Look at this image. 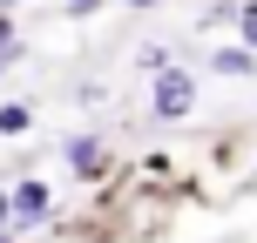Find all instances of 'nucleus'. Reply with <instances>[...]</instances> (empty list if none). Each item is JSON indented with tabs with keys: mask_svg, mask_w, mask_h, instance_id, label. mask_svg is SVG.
Returning <instances> with one entry per match:
<instances>
[{
	"mask_svg": "<svg viewBox=\"0 0 257 243\" xmlns=\"http://www.w3.org/2000/svg\"><path fill=\"white\" fill-rule=\"evenodd\" d=\"M34 128V108L27 102H0V135H27Z\"/></svg>",
	"mask_w": 257,
	"mask_h": 243,
	"instance_id": "obj_6",
	"label": "nucleus"
},
{
	"mask_svg": "<svg viewBox=\"0 0 257 243\" xmlns=\"http://www.w3.org/2000/svg\"><path fill=\"white\" fill-rule=\"evenodd\" d=\"M7 223H14V216H7V189H0V230H7Z\"/></svg>",
	"mask_w": 257,
	"mask_h": 243,
	"instance_id": "obj_10",
	"label": "nucleus"
},
{
	"mask_svg": "<svg viewBox=\"0 0 257 243\" xmlns=\"http://www.w3.org/2000/svg\"><path fill=\"white\" fill-rule=\"evenodd\" d=\"M128 7H136V14H149V7H156V0H128Z\"/></svg>",
	"mask_w": 257,
	"mask_h": 243,
	"instance_id": "obj_11",
	"label": "nucleus"
},
{
	"mask_svg": "<svg viewBox=\"0 0 257 243\" xmlns=\"http://www.w3.org/2000/svg\"><path fill=\"white\" fill-rule=\"evenodd\" d=\"M48 209H54V196H48V182L41 176H27V182H14L7 189V230H41V223H48Z\"/></svg>",
	"mask_w": 257,
	"mask_h": 243,
	"instance_id": "obj_2",
	"label": "nucleus"
},
{
	"mask_svg": "<svg viewBox=\"0 0 257 243\" xmlns=\"http://www.w3.org/2000/svg\"><path fill=\"white\" fill-rule=\"evenodd\" d=\"M0 243H21V230H0Z\"/></svg>",
	"mask_w": 257,
	"mask_h": 243,
	"instance_id": "obj_12",
	"label": "nucleus"
},
{
	"mask_svg": "<svg viewBox=\"0 0 257 243\" xmlns=\"http://www.w3.org/2000/svg\"><path fill=\"white\" fill-rule=\"evenodd\" d=\"M14 54H21V27H14V14H0V75L14 68Z\"/></svg>",
	"mask_w": 257,
	"mask_h": 243,
	"instance_id": "obj_7",
	"label": "nucleus"
},
{
	"mask_svg": "<svg viewBox=\"0 0 257 243\" xmlns=\"http://www.w3.org/2000/svg\"><path fill=\"white\" fill-rule=\"evenodd\" d=\"M102 7H108V0H68V14H75V21H95Z\"/></svg>",
	"mask_w": 257,
	"mask_h": 243,
	"instance_id": "obj_9",
	"label": "nucleus"
},
{
	"mask_svg": "<svg viewBox=\"0 0 257 243\" xmlns=\"http://www.w3.org/2000/svg\"><path fill=\"white\" fill-rule=\"evenodd\" d=\"M68 169H75L81 182H108L115 155H108V142H102V135H68Z\"/></svg>",
	"mask_w": 257,
	"mask_h": 243,
	"instance_id": "obj_3",
	"label": "nucleus"
},
{
	"mask_svg": "<svg viewBox=\"0 0 257 243\" xmlns=\"http://www.w3.org/2000/svg\"><path fill=\"white\" fill-rule=\"evenodd\" d=\"M149 115H156V122H190V115H196V75H190V68L163 61V68L149 75Z\"/></svg>",
	"mask_w": 257,
	"mask_h": 243,
	"instance_id": "obj_1",
	"label": "nucleus"
},
{
	"mask_svg": "<svg viewBox=\"0 0 257 243\" xmlns=\"http://www.w3.org/2000/svg\"><path fill=\"white\" fill-rule=\"evenodd\" d=\"M163 61H169V48H163V41H149V48L136 54V68H142V75H156V68H163Z\"/></svg>",
	"mask_w": 257,
	"mask_h": 243,
	"instance_id": "obj_8",
	"label": "nucleus"
},
{
	"mask_svg": "<svg viewBox=\"0 0 257 243\" xmlns=\"http://www.w3.org/2000/svg\"><path fill=\"white\" fill-rule=\"evenodd\" d=\"M230 27H237V41L257 54V0H237V7H230Z\"/></svg>",
	"mask_w": 257,
	"mask_h": 243,
	"instance_id": "obj_5",
	"label": "nucleus"
},
{
	"mask_svg": "<svg viewBox=\"0 0 257 243\" xmlns=\"http://www.w3.org/2000/svg\"><path fill=\"white\" fill-rule=\"evenodd\" d=\"M210 68H217V75H230V81H250V75H257V54L244 48V41H230V48L210 54Z\"/></svg>",
	"mask_w": 257,
	"mask_h": 243,
	"instance_id": "obj_4",
	"label": "nucleus"
}]
</instances>
